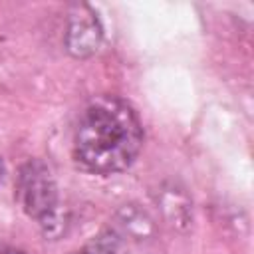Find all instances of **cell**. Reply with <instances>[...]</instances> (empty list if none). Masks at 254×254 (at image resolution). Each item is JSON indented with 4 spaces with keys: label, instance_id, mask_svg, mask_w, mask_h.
Wrapping results in <instances>:
<instances>
[{
    "label": "cell",
    "instance_id": "obj_2",
    "mask_svg": "<svg viewBox=\"0 0 254 254\" xmlns=\"http://www.w3.org/2000/svg\"><path fill=\"white\" fill-rule=\"evenodd\" d=\"M16 200L22 210L38 220L44 228H52L58 218V187L52 171L40 159H30L22 165L16 179Z\"/></svg>",
    "mask_w": 254,
    "mask_h": 254
},
{
    "label": "cell",
    "instance_id": "obj_3",
    "mask_svg": "<svg viewBox=\"0 0 254 254\" xmlns=\"http://www.w3.org/2000/svg\"><path fill=\"white\" fill-rule=\"evenodd\" d=\"M101 44V28L87 4H75L69 10L65 28V48L75 58H89Z\"/></svg>",
    "mask_w": 254,
    "mask_h": 254
},
{
    "label": "cell",
    "instance_id": "obj_6",
    "mask_svg": "<svg viewBox=\"0 0 254 254\" xmlns=\"http://www.w3.org/2000/svg\"><path fill=\"white\" fill-rule=\"evenodd\" d=\"M2 169H4V167H2V159H0V177H2Z\"/></svg>",
    "mask_w": 254,
    "mask_h": 254
},
{
    "label": "cell",
    "instance_id": "obj_1",
    "mask_svg": "<svg viewBox=\"0 0 254 254\" xmlns=\"http://www.w3.org/2000/svg\"><path fill=\"white\" fill-rule=\"evenodd\" d=\"M141 147L143 125L125 99L97 95L81 109L73 131V157L85 171L121 173L135 163Z\"/></svg>",
    "mask_w": 254,
    "mask_h": 254
},
{
    "label": "cell",
    "instance_id": "obj_4",
    "mask_svg": "<svg viewBox=\"0 0 254 254\" xmlns=\"http://www.w3.org/2000/svg\"><path fill=\"white\" fill-rule=\"evenodd\" d=\"M73 254H125L121 238H117L111 232H103L95 238H91L83 248H79Z\"/></svg>",
    "mask_w": 254,
    "mask_h": 254
},
{
    "label": "cell",
    "instance_id": "obj_5",
    "mask_svg": "<svg viewBox=\"0 0 254 254\" xmlns=\"http://www.w3.org/2000/svg\"><path fill=\"white\" fill-rule=\"evenodd\" d=\"M0 254H26V252H22L18 248H0Z\"/></svg>",
    "mask_w": 254,
    "mask_h": 254
}]
</instances>
